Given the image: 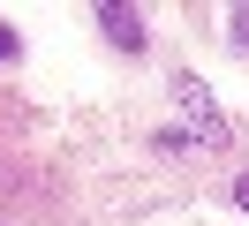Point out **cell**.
Wrapping results in <instances>:
<instances>
[{"label": "cell", "instance_id": "cell-5", "mask_svg": "<svg viewBox=\"0 0 249 226\" xmlns=\"http://www.w3.org/2000/svg\"><path fill=\"white\" fill-rule=\"evenodd\" d=\"M0 60H16V30H0Z\"/></svg>", "mask_w": 249, "mask_h": 226}, {"label": "cell", "instance_id": "cell-3", "mask_svg": "<svg viewBox=\"0 0 249 226\" xmlns=\"http://www.w3.org/2000/svg\"><path fill=\"white\" fill-rule=\"evenodd\" d=\"M227 38H234V53H249V8H234V15H227Z\"/></svg>", "mask_w": 249, "mask_h": 226}, {"label": "cell", "instance_id": "cell-4", "mask_svg": "<svg viewBox=\"0 0 249 226\" xmlns=\"http://www.w3.org/2000/svg\"><path fill=\"white\" fill-rule=\"evenodd\" d=\"M234 204L249 211V166H242V174H234Z\"/></svg>", "mask_w": 249, "mask_h": 226}, {"label": "cell", "instance_id": "cell-1", "mask_svg": "<svg viewBox=\"0 0 249 226\" xmlns=\"http://www.w3.org/2000/svg\"><path fill=\"white\" fill-rule=\"evenodd\" d=\"M174 105L189 113V143H196V151H227V121H219L212 90H204L196 75H174Z\"/></svg>", "mask_w": 249, "mask_h": 226}, {"label": "cell", "instance_id": "cell-2", "mask_svg": "<svg viewBox=\"0 0 249 226\" xmlns=\"http://www.w3.org/2000/svg\"><path fill=\"white\" fill-rule=\"evenodd\" d=\"M98 30H106L121 53H143V15L136 8H113V0H106V8H98Z\"/></svg>", "mask_w": 249, "mask_h": 226}]
</instances>
